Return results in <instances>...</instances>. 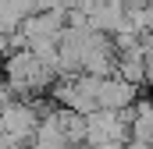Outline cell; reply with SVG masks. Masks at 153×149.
Here are the masks:
<instances>
[{"mask_svg": "<svg viewBox=\"0 0 153 149\" xmlns=\"http://www.w3.org/2000/svg\"><path fill=\"white\" fill-rule=\"evenodd\" d=\"M89 149H125V142H100V146H89Z\"/></svg>", "mask_w": 153, "mask_h": 149, "instance_id": "8992f818", "label": "cell"}, {"mask_svg": "<svg viewBox=\"0 0 153 149\" xmlns=\"http://www.w3.org/2000/svg\"><path fill=\"white\" fill-rule=\"evenodd\" d=\"M150 103H153V100H150Z\"/></svg>", "mask_w": 153, "mask_h": 149, "instance_id": "52a82bcc", "label": "cell"}, {"mask_svg": "<svg viewBox=\"0 0 153 149\" xmlns=\"http://www.w3.org/2000/svg\"><path fill=\"white\" fill-rule=\"evenodd\" d=\"M36 128H39V114L29 107V103H14L7 110H0V131L14 142V146H25L36 139Z\"/></svg>", "mask_w": 153, "mask_h": 149, "instance_id": "6da1fadb", "label": "cell"}, {"mask_svg": "<svg viewBox=\"0 0 153 149\" xmlns=\"http://www.w3.org/2000/svg\"><path fill=\"white\" fill-rule=\"evenodd\" d=\"M128 139L132 142H153V103L150 100H135L132 103V124H128Z\"/></svg>", "mask_w": 153, "mask_h": 149, "instance_id": "3957f363", "label": "cell"}, {"mask_svg": "<svg viewBox=\"0 0 153 149\" xmlns=\"http://www.w3.org/2000/svg\"><path fill=\"white\" fill-rule=\"evenodd\" d=\"M139 100V89L135 85H128L125 78H100V85H96V103H100V110H128L132 103Z\"/></svg>", "mask_w": 153, "mask_h": 149, "instance_id": "7a4b0ae2", "label": "cell"}, {"mask_svg": "<svg viewBox=\"0 0 153 149\" xmlns=\"http://www.w3.org/2000/svg\"><path fill=\"white\" fill-rule=\"evenodd\" d=\"M61 117V131H64V142L75 149V146H85V117L75 110H57Z\"/></svg>", "mask_w": 153, "mask_h": 149, "instance_id": "277c9868", "label": "cell"}, {"mask_svg": "<svg viewBox=\"0 0 153 149\" xmlns=\"http://www.w3.org/2000/svg\"><path fill=\"white\" fill-rule=\"evenodd\" d=\"M14 96H18V92H14V89H11L7 82H0V110H7V107H14V103H18Z\"/></svg>", "mask_w": 153, "mask_h": 149, "instance_id": "5b68a950", "label": "cell"}]
</instances>
